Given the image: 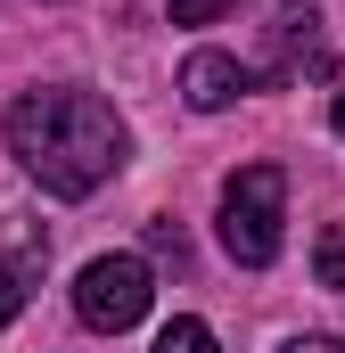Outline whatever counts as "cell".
I'll list each match as a JSON object with an SVG mask.
<instances>
[{"label":"cell","instance_id":"cell-5","mask_svg":"<svg viewBox=\"0 0 345 353\" xmlns=\"http://www.w3.org/2000/svg\"><path fill=\"white\" fill-rule=\"evenodd\" d=\"M239 90H255V74L230 58V50H197L189 66H181V99L197 107V115H214V107H230Z\"/></svg>","mask_w":345,"mask_h":353},{"label":"cell","instance_id":"cell-3","mask_svg":"<svg viewBox=\"0 0 345 353\" xmlns=\"http://www.w3.org/2000/svg\"><path fill=\"white\" fill-rule=\"evenodd\" d=\"M148 304H157V279H148L140 255H99V263H83V279H75V312H83V329H107V337L140 329Z\"/></svg>","mask_w":345,"mask_h":353},{"label":"cell","instance_id":"cell-2","mask_svg":"<svg viewBox=\"0 0 345 353\" xmlns=\"http://www.w3.org/2000/svg\"><path fill=\"white\" fill-rule=\"evenodd\" d=\"M279 205H288V173L279 165H247V173L222 181V247H230V263L263 271L279 255Z\"/></svg>","mask_w":345,"mask_h":353},{"label":"cell","instance_id":"cell-8","mask_svg":"<svg viewBox=\"0 0 345 353\" xmlns=\"http://www.w3.org/2000/svg\"><path fill=\"white\" fill-rule=\"evenodd\" d=\"M313 271H321V288H345V222L321 230V247H313Z\"/></svg>","mask_w":345,"mask_h":353},{"label":"cell","instance_id":"cell-11","mask_svg":"<svg viewBox=\"0 0 345 353\" xmlns=\"http://www.w3.org/2000/svg\"><path fill=\"white\" fill-rule=\"evenodd\" d=\"M279 353H345V337H288Z\"/></svg>","mask_w":345,"mask_h":353},{"label":"cell","instance_id":"cell-6","mask_svg":"<svg viewBox=\"0 0 345 353\" xmlns=\"http://www.w3.org/2000/svg\"><path fill=\"white\" fill-rule=\"evenodd\" d=\"M271 50H279V74H329L321 8H279V17H271Z\"/></svg>","mask_w":345,"mask_h":353},{"label":"cell","instance_id":"cell-10","mask_svg":"<svg viewBox=\"0 0 345 353\" xmlns=\"http://www.w3.org/2000/svg\"><path fill=\"white\" fill-rule=\"evenodd\" d=\"M148 247H157V255H172V263H181V230H172V222H148Z\"/></svg>","mask_w":345,"mask_h":353},{"label":"cell","instance_id":"cell-1","mask_svg":"<svg viewBox=\"0 0 345 353\" xmlns=\"http://www.w3.org/2000/svg\"><path fill=\"white\" fill-rule=\"evenodd\" d=\"M124 115L99 90H25L8 107V157L41 181L50 197H90L124 165Z\"/></svg>","mask_w":345,"mask_h":353},{"label":"cell","instance_id":"cell-4","mask_svg":"<svg viewBox=\"0 0 345 353\" xmlns=\"http://www.w3.org/2000/svg\"><path fill=\"white\" fill-rule=\"evenodd\" d=\"M50 263V239L33 230V222H17V214H0V329L25 312V296H33V279Z\"/></svg>","mask_w":345,"mask_h":353},{"label":"cell","instance_id":"cell-9","mask_svg":"<svg viewBox=\"0 0 345 353\" xmlns=\"http://www.w3.org/2000/svg\"><path fill=\"white\" fill-rule=\"evenodd\" d=\"M230 0H172V25H206V17H222Z\"/></svg>","mask_w":345,"mask_h":353},{"label":"cell","instance_id":"cell-12","mask_svg":"<svg viewBox=\"0 0 345 353\" xmlns=\"http://www.w3.org/2000/svg\"><path fill=\"white\" fill-rule=\"evenodd\" d=\"M337 140H345V90H337Z\"/></svg>","mask_w":345,"mask_h":353},{"label":"cell","instance_id":"cell-7","mask_svg":"<svg viewBox=\"0 0 345 353\" xmlns=\"http://www.w3.org/2000/svg\"><path fill=\"white\" fill-rule=\"evenodd\" d=\"M157 353H222V345H214V329H206V321H189V312H181V321H165Z\"/></svg>","mask_w":345,"mask_h":353}]
</instances>
